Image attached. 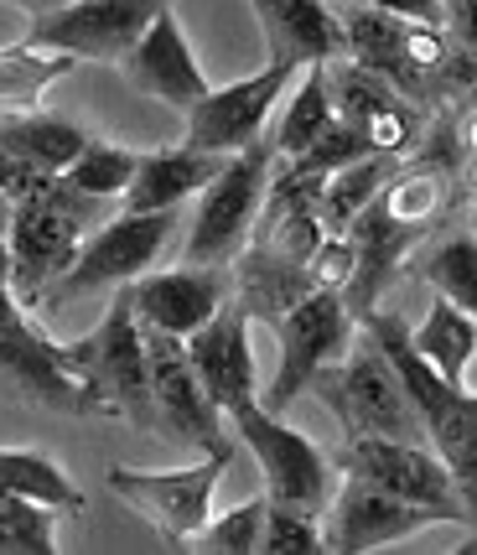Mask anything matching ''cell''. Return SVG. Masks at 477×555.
Instances as JSON below:
<instances>
[{"instance_id": "6da1fadb", "label": "cell", "mask_w": 477, "mask_h": 555, "mask_svg": "<svg viewBox=\"0 0 477 555\" xmlns=\"http://www.w3.org/2000/svg\"><path fill=\"white\" fill-rule=\"evenodd\" d=\"M353 322L363 327V338L384 353V363L395 369V379H400V389H405V400L415 405L421 426H426L430 452L447 462V473L473 493V478H477V405H473V395L447 385V379L410 348V327L395 312L369 307V312H358Z\"/></svg>"}, {"instance_id": "7a4b0ae2", "label": "cell", "mask_w": 477, "mask_h": 555, "mask_svg": "<svg viewBox=\"0 0 477 555\" xmlns=\"http://www.w3.org/2000/svg\"><path fill=\"white\" fill-rule=\"evenodd\" d=\"M115 208V197H89L68 188L63 177H52L37 197L11 203V223H5V255H11V275L5 286L26 312L37 307V296L57 270L78 255V244L89 229H99Z\"/></svg>"}, {"instance_id": "3957f363", "label": "cell", "mask_w": 477, "mask_h": 555, "mask_svg": "<svg viewBox=\"0 0 477 555\" xmlns=\"http://www.w3.org/2000/svg\"><path fill=\"white\" fill-rule=\"evenodd\" d=\"M177 229H182V208H156V214H130L125 208V214H109L99 229L83 234V244H78V255L68 266L42 286L31 312L52 317L63 307H73V301H83V296L130 286L136 275H145L162 260V249L171 244Z\"/></svg>"}, {"instance_id": "277c9868", "label": "cell", "mask_w": 477, "mask_h": 555, "mask_svg": "<svg viewBox=\"0 0 477 555\" xmlns=\"http://www.w3.org/2000/svg\"><path fill=\"white\" fill-rule=\"evenodd\" d=\"M307 395H317L333 421L343 426V441L353 436H395V441H426V426L415 405L405 400V389L395 379V369L384 363L374 343L363 348H343L337 359H327L307 379Z\"/></svg>"}, {"instance_id": "5b68a950", "label": "cell", "mask_w": 477, "mask_h": 555, "mask_svg": "<svg viewBox=\"0 0 477 555\" xmlns=\"http://www.w3.org/2000/svg\"><path fill=\"white\" fill-rule=\"evenodd\" d=\"M63 359L89 385L99 415H115V421H130L141 431H156V421H151V389H145L141 322L130 312V291L125 286H115L109 317L99 322L94 333L63 343Z\"/></svg>"}, {"instance_id": "8992f818", "label": "cell", "mask_w": 477, "mask_h": 555, "mask_svg": "<svg viewBox=\"0 0 477 555\" xmlns=\"http://www.w3.org/2000/svg\"><path fill=\"white\" fill-rule=\"evenodd\" d=\"M270 167H275V151H270L265 135L229 151L218 177L197 193V214H192L188 229V266H229L244 249L249 229H255V214H260Z\"/></svg>"}, {"instance_id": "52a82bcc", "label": "cell", "mask_w": 477, "mask_h": 555, "mask_svg": "<svg viewBox=\"0 0 477 555\" xmlns=\"http://www.w3.org/2000/svg\"><path fill=\"white\" fill-rule=\"evenodd\" d=\"M337 467L348 478L389 488L405 504L430 508L441 525H473V493L447 473V462L430 452L426 441H395V436H353L343 441Z\"/></svg>"}, {"instance_id": "ba28073f", "label": "cell", "mask_w": 477, "mask_h": 555, "mask_svg": "<svg viewBox=\"0 0 477 555\" xmlns=\"http://www.w3.org/2000/svg\"><path fill=\"white\" fill-rule=\"evenodd\" d=\"M141 348H145V389H151V421H156V431H167L182 447H197L203 457L234 462V441L223 431V411L203 395L182 338H171L162 327H145L141 322Z\"/></svg>"}, {"instance_id": "9c48e42d", "label": "cell", "mask_w": 477, "mask_h": 555, "mask_svg": "<svg viewBox=\"0 0 477 555\" xmlns=\"http://www.w3.org/2000/svg\"><path fill=\"white\" fill-rule=\"evenodd\" d=\"M0 379L57 415H99L89 385L63 359V343L37 327V312H26L0 275Z\"/></svg>"}, {"instance_id": "30bf717a", "label": "cell", "mask_w": 477, "mask_h": 555, "mask_svg": "<svg viewBox=\"0 0 477 555\" xmlns=\"http://www.w3.org/2000/svg\"><path fill=\"white\" fill-rule=\"evenodd\" d=\"M238 441L249 447V457L260 462L265 499L270 504L301 508V514H322L327 493H333V462L317 452V441L291 431L281 415H270L260 400H244L229 411Z\"/></svg>"}, {"instance_id": "8fae6325", "label": "cell", "mask_w": 477, "mask_h": 555, "mask_svg": "<svg viewBox=\"0 0 477 555\" xmlns=\"http://www.w3.org/2000/svg\"><path fill=\"white\" fill-rule=\"evenodd\" d=\"M275 333H281V369L270 379V395L260 400L270 415H281L296 395H307L311 374L353 343V312H348L343 291L311 286L301 301H291L275 317Z\"/></svg>"}, {"instance_id": "7c38bea8", "label": "cell", "mask_w": 477, "mask_h": 555, "mask_svg": "<svg viewBox=\"0 0 477 555\" xmlns=\"http://www.w3.org/2000/svg\"><path fill=\"white\" fill-rule=\"evenodd\" d=\"M223 457H203L192 467H167V473H145V467H109V488H115L125 504L145 514L162 545L171 551H188V540L214 514V488L223 478Z\"/></svg>"}, {"instance_id": "4fadbf2b", "label": "cell", "mask_w": 477, "mask_h": 555, "mask_svg": "<svg viewBox=\"0 0 477 555\" xmlns=\"http://www.w3.org/2000/svg\"><path fill=\"white\" fill-rule=\"evenodd\" d=\"M162 5H171V0H68V5L31 16L26 42L68 52L78 63H119L141 42V31Z\"/></svg>"}, {"instance_id": "5bb4252c", "label": "cell", "mask_w": 477, "mask_h": 555, "mask_svg": "<svg viewBox=\"0 0 477 555\" xmlns=\"http://www.w3.org/2000/svg\"><path fill=\"white\" fill-rule=\"evenodd\" d=\"M317 525H322V551L363 555V551H384L395 540H410V534L430 530L441 519L421 504L395 499L389 488L369 483V478H348L343 473V483H333L327 504L317 514Z\"/></svg>"}, {"instance_id": "9a60e30c", "label": "cell", "mask_w": 477, "mask_h": 555, "mask_svg": "<svg viewBox=\"0 0 477 555\" xmlns=\"http://www.w3.org/2000/svg\"><path fill=\"white\" fill-rule=\"evenodd\" d=\"M322 78H327V104H333V120H343L348 130H358L369 151L379 156H410L421 130H426V109L415 99L395 94L384 78H374L369 68H358L348 57H333L322 63Z\"/></svg>"}, {"instance_id": "2e32d148", "label": "cell", "mask_w": 477, "mask_h": 555, "mask_svg": "<svg viewBox=\"0 0 477 555\" xmlns=\"http://www.w3.org/2000/svg\"><path fill=\"white\" fill-rule=\"evenodd\" d=\"M286 83H291V73L265 63L255 78H238V83H223V89H208V94L182 115V125H188L182 145L223 151V156H229L238 145L260 141L265 125H270V109L281 104V89H286Z\"/></svg>"}, {"instance_id": "e0dca14e", "label": "cell", "mask_w": 477, "mask_h": 555, "mask_svg": "<svg viewBox=\"0 0 477 555\" xmlns=\"http://www.w3.org/2000/svg\"><path fill=\"white\" fill-rule=\"evenodd\" d=\"M119 73H125V83H130L136 94L156 99V104H167L177 115H188L192 104L214 89L208 73L197 68V57H192L188 37H182V26L171 16V5H162V11L151 16V26L141 31V42L119 57Z\"/></svg>"}, {"instance_id": "ac0fdd59", "label": "cell", "mask_w": 477, "mask_h": 555, "mask_svg": "<svg viewBox=\"0 0 477 555\" xmlns=\"http://www.w3.org/2000/svg\"><path fill=\"white\" fill-rule=\"evenodd\" d=\"M182 348H188V363H192V374H197V385H203V395L223 415L234 411V405H244V400H255L249 312L238 307L234 291L218 301V312L203 327H192L188 338H182Z\"/></svg>"}, {"instance_id": "d6986e66", "label": "cell", "mask_w": 477, "mask_h": 555, "mask_svg": "<svg viewBox=\"0 0 477 555\" xmlns=\"http://www.w3.org/2000/svg\"><path fill=\"white\" fill-rule=\"evenodd\" d=\"M125 291H130L136 322L162 327L171 338H188L192 327H203L218 312V301L234 291V281H229V266H188L182 260L177 270H162V275L145 270Z\"/></svg>"}, {"instance_id": "ffe728a7", "label": "cell", "mask_w": 477, "mask_h": 555, "mask_svg": "<svg viewBox=\"0 0 477 555\" xmlns=\"http://www.w3.org/2000/svg\"><path fill=\"white\" fill-rule=\"evenodd\" d=\"M255 22H260L270 68L296 73L311 63H333L343 57V31L327 0H249Z\"/></svg>"}, {"instance_id": "44dd1931", "label": "cell", "mask_w": 477, "mask_h": 555, "mask_svg": "<svg viewBox=\"0 0 477 555\" xmlns=\"http://www.w3.org/2000/svg\"><path fill=\"white\" fill-rule=\"evenodd\" d=\"M343 234L353 244V275H348V286H343V301H348V312L358 317V312H369V307H379V291L395 281L400 260L410 255V244L421 240V234L405 229V223H395V218L379 208V197H369V203L343 223Z\"/></svg>"}, {"instance_id": "7402d4cb", "label": "cell", "mask_w": 477, "mask_h": 555, "mask_svg": "<svg viewBox=\"0 0 477 555\" xmlns=\"http://www.w3.org/2000/svg\"><path fill=\"white\" fill-rule=\"evenodd\" d=\"M229 156L223 151H197V145H167V151H141L136 177L119 193V208L130 214H156V208H182L218 177Z\"/></svg>"}, {"instance_id": "603a6c76", "label": "cell", "mask_w": 477, "mask_h": 555, "mask_svg": "<svg viewBox=\"0 0 477 555\" xmlns=\"http://www.w3.org/2000/svg\"><path fill=\"white\" fill-rule=\"evenodd\" d=\"M229 281H234V296L249 312V322H275L291 301H301L311 291V270L301 260H286L265 244L244 240V249L229 260Z\"/></svg>"}, {"instance_id": "cb8c5ba5", "label": "cell", "mask_w": 477, "mask_h": 555, "mask_svg": "<svg viewBox=\"0 0 477 555\" xmlns=\"http://www.w3.org/2000/svg\"><path fill=\"white\" fill-rule=\"evenodd\" d=\"M452 193H456V171L415 156V162H405V167L395 162L374 197H379V208L395 218V223H405V229H415V234H426L430 223L447 214Z\"/></svg>"}, {"instance_id": "d4e9b609", "label": "cell", "mask_w": 477, "mask_h": 555, "mask_svg": "<svg viewBox=\"0 0 477 555\" xmlns=\"http://www.w3.org/2000/svg\"><path fill=\"white\" fill-rule=\"evenodd\" d=\"M410 348L421 353V359L447 379V385L467 389V363H473V348H477V322L473 312H462V307H452L447 296H436L430 301L426 322L410 333Z\"/></svg>"}, {"instance_id": "484cf974", "label": "cell", "mask_w": 477, "mask_h": 555, "mask_svg": "<svg viewBox=\"0 0 477 555\" xmlns=\"http://www.w3.org/2000/svg\"><path fill=\"white\" fill-rule=\"evenodd\" d=\"M73 68H78V57H68V52L31 48V42L0 48V115L42 109V94L57 78H68Z\"/></svg>"}, {"instance_id": "4316f807", "label": "cell", "mask_w": 477, "mask_h": 555, "mask_svg": "<svg viewBox=\"0 0 477 555\" xmlns=\"http://www.w3.org/2000/svg\"><path fill=\"white\" fill-rule=\"evenodd\" d=\"M89 141L83 125L63 120V115H42V109H22V115H0V145H11L16 156L37 162L42 171H57L68 167L78 156V145Z\"/></svg>"}, {"instance_id": "83f0119b", "label": "cell", "mask_w": 477, "mask_h": 555, "mask_svg": "<svg viewBox=\"0 0 477 555\" xmlns=\"http://www.w3.org/2000/svg\"><path fill=\"white\" fill-rule=\"evenodd\" d=\"M0 488L5 493H22L31 504H48L57 514H78L83 493L68 478L63 462H52L48 452H22V447H0Z\"/></svg>"}, {"instance_id": "f1b7e54d", "label": "cell", "mask_w": 477, "mask_h": 555, "mask_svg": "<svg viewBox=\"0 0 477 555\" xmlns=\"http://www.w3.org/2000/svg\"><path fill=\"white\" fill-rule=\"evenodd\" d=\"M333 125V104H327V78H322V63H311V73L296 83L291 104L275 120V135H270V151L275 156H301L322 130Z\"/></svg>"}, {"instance_id": "f546056e", "label": "cell", "mask_w": 477, "mask_h": 555, "mask_svg": "<svg viewBox=\"0 0 477 555\" xmlns=\"http://www.w3.org/2000/svg\"><path fill=\"white\" fill-rule=\"evenodd\" d=\"M136 156L141 151H130V145H115V141H89L78 145V156H73L68 167L57 171L68 188H78V193H89V197H115L130 188V177H136Z\"/></svg>"}, {"instance_id": "4dcf8cb0", "label": "cell", "mask_w": 477, "mask_h": 555, "mask_svg": "<svg viewBox=\"0 0 477 555\" xmlns=\"http://www.w3.org/2000/svg\"><path fill=\"white\" fill-rule=\"evenodd\" d=\"M389 167H395V156H379V151H369V156H358L348 167H337L333 177L322 182V193H317L322 223H327V229H343L369 197L379 193V182L389 177Z\"/></svg>"}, {"instance_id": "1f68e13d", "label": "cell", "mask_w": 477, "mask_h": 555, "mask_svg": "<svg viewBox=\"0 0 477 555\" xmlns=\"http://www.w3.org/2000/svg\"><path fill=\"white\" fill-rule=\"evenodd\" d=\"M57 551V508L31 504L0 488V555H52Z\"/></svg>"}, {"instance_id": "d6a6232c", "label": "cell", "mask_w": 477, "mask_h": 555, "mask_svg": "<svg viewBox=\"0 0 477 555\" xmlns=\"http://www.w3.org/2000/svg\"><path fill=\"white\" fill-rule=\"evenodd\" d=\"M421 275H426V286L436 291V296H447L452 307L477 312V244H473V234H452L447 244H436V255L421 266Z\"/></svg>"}, {"instance_id": "836d02e7", "label": "cell", "mask_w": 477, "mask_h": 555, "mask_svg": "<svg viewBox=\"0 0 477 555\" xmlns=\"http://www.w3.org/2000/svg\"><path fill=\"white\" fill-rule=\"evenodd\" d=\"M260 519H265V493L244 499L229 514H208V525L188 540V551H208V555H255V540H260Z\"/></svg>"}, {"instance_id": "e575fe53", "label": "cell", "mask_w": 477, "mask_h": 555, "mask_svg": "<svg viewBox=\"0 0 477 555\" xmlns=\"http://www.w3.org/2000/svg\"><path fill=\"white\" fill-rule=\"evenodd\" d=\"M317 551H322L317 514H301V508H286V504H270V499H265L255 555H317Z\"/></svg>"}, {"instance_id": "d590c367", "label": "cell", "mask_w": 477, "mask_h": 555, "mask_svg": "<svg viewBox=\"0 0 477 555\" xmlns=\"http://www.w3.org/2000/svg\"><path fill=\"white\" fill-rule=\"evenodd\" d=\"M52 182V171H42L37 162H26L16 156L11 145H0V193L11 197V203H22V197H37L42 188Z\"/></svg>"}, {"instance_id": "8d00e7d4", "label": "cell", "mask_w": 477, "mask_h": 555, "mask_svg": "<svg viewBox=\"0 0 477 555\" xmlns=\"http://www.w3.org/2000/svg\"><path fill=\"white\" fill-rule=\"evenodd\" d=\"M441 5V26L452 31L456 42H477V0H436Z\"/></svg>"}, {"instance_id": "74e56055", "label": "cell", "mask_w": 477, "mask_h": 555, "mask_svg": "<svg viewBox=\"0 0 477 555\" xmlns=\"http://www.w3.org/2000/svg\"><path fill=\"white\" fill-rule=\"evenodd\" d=\"M353 5H369V11H389V16H405V22L441 26V5H436V0H353Z\"/></svg>"}, {"instance_id": "f35d334b", "label": "cell", "mask_w": 477, "mask_h": 555, "mask_svg": "<svg viewBox=\"0 0 477 555\" xmlns=\"http://www.w3.org/2000/svg\"><path fill=\"white\" fill-rule=\"evenodd\" d=\"M0 5H11V11H26V16H42L52 5H68V0H0Z\"/></svg>"}, {"instance_id": "ab89813d", "label": "cell", "mask_w": 477, "mask_h": 555, "mask_svg": "<svg viewBox=\"0 0 477 555\" xmlns=\"http://www.w3.org/2000/svg\"><path fill=\"white\" fill-rule=\"evenodd\" d=\"M5 223H11V197L0 193V234H5Z\"/></svg>"}]
</instances>
